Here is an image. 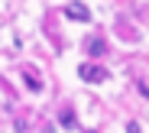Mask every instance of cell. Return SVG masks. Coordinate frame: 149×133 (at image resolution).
Instances as JSON below:
<instances>
[{
    "label": "cell",
    "instance_id": "2",
    "mask_svg": "<svg viewBox=\"0 0 149 133\" xmlns=\"http://www.w3.org/2000/svg\"><path fill=\"white\" fill-rule=\"evenodd\" d=\"M65 16L74 20V23H88V20H91V10L81 4V0H71V4L65 7Z\"/></svg>",
    "mask_w": 149,
    "mask_h": 133
},
{
    "label": "cell",
    "instance_id": "1",
    "mask_svg": "<svg viewBox=\"0 0 149 133\" xmlns=\"http://www.w3.org/2000/svg\"><path fill=\"white\" fill-rule=\"evenodd\" d=\"M78 78L88 81V85H104L107 78H110V71L101 68V65H81V68H78Z\"/></svg>",
    "mask_w": 149,
    "mask_h": 133
},
{
    "label": "cell",
    "instance_id": "5",
    "mask_svg": "<svg viewBox=\"0 0 149 133\" xmlns=\"http://www.w3.org/2000/svg\"><path fill=\"white\" fill-rule=\"evenodd\" d=\"M62 127H74V117H71V111H65V114H62Z\"/></svg>",
    "mask_w": 149,
    "mask_h": 133
},
{
    "label": "cell",
    "instance_id": "4",
    "mask_svg": "<svg viewBox=\"0 0 149 133\" xmlns=\"http://www.w3.org/2000/svg\"><path fill=\"white\" fill-rule=\"evenodd\" d=\"M26 85H29L33 91H42V81H39V75H33V71H26Z\"/></svg>",
    "mask_w": 149,
    "mask_h": 133
},
{
    "label": "cell",
    "instance_id": "3",
    "mask_svg": "<svg viewBox=\"0 0 149 133\" xmlns=\"http://www.w3.org/2000/svg\"><path fill=\"white\" fill-rule=\"evenodd\" d=\"M104 52H107V42H104V39H97V36H94V39H88V55L101 59Z\"/></svg>",
    "mask_w": 149,
    "mask_h": 133
}]
</instances>
